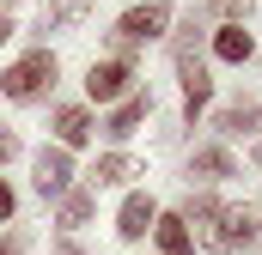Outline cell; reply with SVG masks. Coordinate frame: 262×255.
Returning <instances> with one entry per match:
<instances>
[{
  "label": "cell",
  "mask_w": 262,
  "mask_h": 255,
  "mask_svg": "<svg viewBox=\"0 0 262 255\" xmlns=\"http://www.w3.org/2000/svg\"><path fill=\"white\" fill-rule=\"evenodd\" d=\"M256 237H262V207H256V200H232V207H220V213L201 225V243L220 249V255L250 249Z\"/></svg>",
  "instance_id": "6da1fadb"
},
{
  "label": "cell",
  "mask_w": 262,
  "mask_h": 255,
  "mask_svg": "<svg viewBox=\"0 0 262 255\" xmlns=\"http://www.w3.org/2000/svg\"><path fill=\"white\" fill-rule=\"evenodd\" d=\"M177 79H183V122H195L201 110H207V97H213V73L201 67V37H195V18H189V31L177 37Z\"/></svg>",
  "instance_id": "7a4b0ae2"
},
{
  "label": "cell",
  "mask_w": 262,
  "mask_h": 255,
  "mask_svg": "<svg viewBox=\"0 0 262 255\" xmlns=\"http://www.w3.org/2000/svg\"><path fill=\"white\" fill-rule=\"evenodd\" d=\"M55 73H61V61H55L49 49H31V55H18V61L0 73V97H12V104H37V97L55 85Z\"/></svg>",
  "instance_id": "3957f363"
},
{
  "label": "cell",
  "mask_w": 262,
  "mask_h": 255,
  "mask_svg": "<svg viewBox=\"0 0 262 255\" xmlns=\"http://www.w3.org/2000/svg\"><path fill=\"white\" fill-rule=\"evenodd\" d=\"M165 24H171V6H165V0H140V6H128V12L116 18V31H110V49H116V61H128L140 43L165 37Z\"/></svg>",
  "instance_id": "277c9868"
},
{
  "label": "cell",
  "mask_w": 262,
  "mask_h": 255,
  "mask_svg": "<svg viewBox=\"0 0 262 255\" xmlns=\"http://www.w3.org/2000/svg\"><path fill=\"white\" fill-rule=\"evenodd\" d=\"M128 85H134V67L116 61V55L85 67V97H92V104H116V97H128Z\"/></svg>",
  "instance_id": "5b68a950"
},
{
  "label": "cell",
  "mask_w": 262,
  "mask_h": 255,
  "mask_svg": "<svg viewBox=\"0 0 262 255\" xmlns=\"http://www.w3.org/2000/svg\"><path fill=\"white\" fill-rule=\"evenodd\" d=\"M31 189L43 194V200H61L73 189V158H67L61 146H43L37 152V176H31Z\"/></svg>",
  "instance_id": "8992f818"
},
{
  "label": "cell",
  "mask_w": 262,
  "mask_h": 255,
  "mask_svg": "<svg viewBox=\"0 0 262 255\" xmlns=\"http://www.w3.org/2000/svg\"><path fill=\"white\" fill-rule=\"evenodd\" d=\"M152 219H159L152 194H140V189H134L128 200H122V213H116V237H122V243H140V237L152 231Z\"/></svg>",
  "instance_id": "52a82bcc"
},
{
  "label": "cell",
  "mask_w": 262,
  "mask_h": 255,
  "mask_svg": "<svg viewBox=\"0 0 262 255\" xmlns=\"http://www.w3.org/2000/svg\"><path fill=\"white\" fill-rule=\"evenodd\" d=\"M49 128H55V146H61V152H73V146H85V140L98 134V122H92V116H85L79 104H61V110L49 116Z\"/></svg>",
  "instance_id": "ba28073f"
},
{
  "label": "cell",
  "mask_w": 262,
  "mask_h": 255,
  "mask_svg": "<svg viewBox=\"0 0 262 255\" xmlns=\"http://www.w3.org/2000/svg\"><path fill=\"white\" fill-rule=\"evenodd\" d=\"M146 116H152V97H146V91H128V97L110 110L104 134H110V140H128V134H140V122H146Z\"/></svg>",
  "instance_id": "9c48e42d"
},
{
  "label": "cell",
  "mask_w": 262,
  "mask_h": 255,
  "mask_svg": "<svg viewBox=\"0 0 262 255\" xmlns=\"http://www.w3.org/2000/svg\"><path fill=\"white\" fill-rule=\"evenodd\" d=\"M134 176H146L140 158H128V152H104V158L92 164V194H98V189H116V183H134Z\"/></svg>",
  "instance_id": "30bf717a"
},
{
  "label": "cell",
  "mask_w": 262,
  "mask_h": 255,
  "mask_svg": "<svg viewBox=\"0 0 262 255\" xmlns=\"http://www.w3.org/2000/svg\"><path fill=\"white\" fill-rule=\"evenodd\" d=\"M152 237H159V255H195V231L177 213H159L152 219Z\"/></svg>",
  "instance_id": "8fae6325"
},
{
  "label": "cell",
  "mask_w": 262,
  "mask_h": 255,
  "mask_svg": "<svg viewBox=\"0 0 262 255\" xmlns=\"http://www.w3.org/2000/svg\"><path fill=\"white\" fill-rule=\"evenodd\" d=\"M189 176L195 183H226V176H238V164H232L226 146H201L195 158H189Z\"/></svg>",
  "instance_id": "7c38bea8"
},
{
  "label": "cell",
  "mask_w": 262,
  "mask_h": 255,
  "mask_svg": "<svg viewBox=\"0 0 262 255\" xmlns=\"http://www.w3.org/2000/svg\"><path fill=\"white\" fill-rule=\"evenodd\" d=\"M213 55H220V61H232V67H244L250 55H256V43H250V31H244V24H226V31H213Z\"/></svg>",
  "instance_id": "4fadbf2b"
},
{
  "label": "cell",
  "mask_w": 262,
  "mask_h": 255,
  "mask_svg": "<svg viewBox=\"0 0 262 255\" xmlns=\"http://www.w3.org/2000/svg\"><path fill=\"white\" fill-rule=\"evenodd\" d=\"M213 128L232 134V140H238V134H256L262 128V104H226V110L213 116Z\"/></svg>",
  "instance_id": "5bb4252c"
},
{
  "label": "cell",
  "mask_w": 262,
  "mask_h": 255,
  "mask_svg": "<svg viewBox=\"0 0 262 255\" xmlns=\"http://www.w3.org/2000/svg\"><path fill=\"white\" fill-rule=\"evenodd\" d=\"M92 213H98V194H92V189H67L61 194V231H79Z\"/></svg>",
  "instance_id": "9a60e30c"
},
{
  "label": "cell",
  "mask_w": 262,
  "mask_h": 255,
  "mask_svg": "<svg viewBox=\"0 0 262 255\" xmlns=\"http://www.w3.org/2000/svg\"><path fill=\"white\" fill-rule=\"evenodd\" d=\"M85 18V0H43V31H73Z\"/></svg>",
  "instance_id": "2e32d148"
},
{
  "label": "cell",
  "mask_w": 262,
  "mask_h": 255,
  "mask_svg": "<svg viewBox=\"0 0 262 255\" xmlns=\"http://www.w3.org/2000/svg\"><path fill=\"white\" fill-rule=\"evenodd\" d=\"M213 213H220V200H213V194L207 189H189V200H183V213H177V219H183V225H207V219H213Z\"/></svg>",
  "instance_id": "e0dca14e"
},
{
  "label": "cell",
  "mask_w": 262,
  "mask_h": 255,
  "mask_svg": "<svg viewBox=\"0 0 262 255\" xmlns=\"http://www.w3.org/2000/svg\"><path fill=\"white\" fill-rule=\"evenodd\" d=\"M250 6H256V0H201V12H207V18H226V24H244Z\"/></svg>",
  "instance_id": "ac0fdd59"
},
{
  "label": "cell",
  "mask_w": 262,
  "mask_h": 255,
  "mask_svg": "<svg viewBox=\"0 0 262 255\" xmlns=\"http://www.w3.org/2000/svg\"><path fill=\"white\" fill-rule=\"evenodd\" d=\"M6 158H18V134H12V128H0V164H6Z\"/></svg>",
  "instance_id": "d6986e66"
},
{
  "label": "cell",
  "mask_w": 262,
  "mask_h": 255,
  "mask_svg": "<svg viewBox=\"0 0 262 255\" xmlns=\"http://www.w3.org/2000/svg\"><path fill=\"white\" fill-rule=\"evenodd\" d=\"M12 207H18V194L6 189V176H0V225H6V219H12Z\"/></svg>",
  "instance_id": "ffe728a7"
},
{
  "label": "cell",
  "mask_w": 262,
  "mask_h": 255,
  "mask_svg": "<svg viewBox=\"0 0 262 255\" xmlns=\"http://www.w3.org/2000/svg\"><path fill=\"white\" fill-rule=\"evenodd\" d=\"M0 255H25V237L12 231V237H0Z\"/></svg>",
  "instance_id": "44dd1931"
},
{
  "label": "cell",
  "mask_w": 262,
  "mask_h": 255,
  "mask_svg": "<svg viewBox=\"0 0 262 255\" xmlns=\"http://www.w3.org/2000/svg\"><path fill=\"white\" fill-rule=\"evenodd\" d=\"M55 255H85V249H79L73 237H61V243H55Z\"/></svg>",
  "instance_id": "7402d4cb"
},
{
  "label": "cell",
  "mask_w": 262,
  "mask_h": 255,
  "mask_svg": "<svg viewBox=\"0 0 262 255\" xmlns=\"http://www.w3.org/2000/svg\"><path fill=\"white\" fill-rule=\"evenodd\" d=\"M6 43H12V18H0V49H6Z\"/></svg>",
  "instance_id": "603a6c76"
},
{
  "label": "cell",
  "mask_w": 262,
  "mask_h": 255,
  "mask_svg": "<svg viewBox=\"0 0 262 255\" xmlns=\"http://www.w3.org/2000/svg\"><path fill=\"white\" fill-rule=\"evenodd\" d=\"M12 6H18V0H0V18H6V12H12Z\"/></svg>",
  "instance_id": "cb8c5ba5"
},
{
  "label": "cell",
  "mask_w": 262,
  "mask_h": 255,
  "mask_svg": "<svg viewBox=\"0 0 262 255\" xmlns=\"http://www.w3.org/2000/svg\"><path fill=\"white\" fill-rule=\"evenodd\" d=\"M256 164H262V140H256Z\"/></svg>",
  "instance_id": "d4e9b609"
}]
</instances>
